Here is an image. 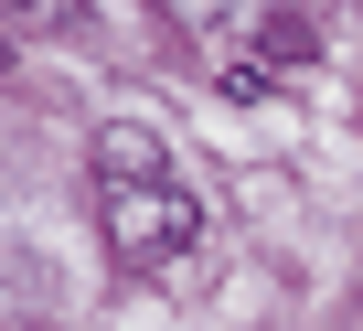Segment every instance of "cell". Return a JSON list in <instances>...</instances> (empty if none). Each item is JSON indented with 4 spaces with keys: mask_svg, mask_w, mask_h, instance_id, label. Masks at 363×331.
<instances>
[{
    "mask_svg": "<svg viewBox=\"0 0 363 331\" xmlns=\"http://www.w3.org/2000/svg\"><path fill=\"white\" fill-rule=\"evenodd\" d=\"M0 11H11V33H22V43H43V33H65V22L86 11V0H0Z\"/></svg>",
    "mask_w": 363,
    "mask_h": 331,
    "instance_id": "obj_3",
    "label": "cell"
},
{
    "mask_svg": "<svg viewBox=\"0 0 363 331\" xmlns=\"http://www.w3.org/2000/svg\"><path fill=\"white\" fill-rule=\"evenodd\" d=\"M299 54H320V33L310 22H267V64H299Z\"/></svg>",
    "mask_w": 363,
    "mask_h": 331,
    "instance_id": "obj_5",
    "label": "cell"
},
{
    "mask_svg": "<svg viewBox=\"0 0 363 331\" xmlns=\"http://www.w3.org/2000/svg\"><path fill=\"white\" fill-rule=\"evenodd\" d=\"M160 11H171V22H182V33H203V43H214V33H225V22H235V0H160Z\"/></svg>",
    "mask_w": 363,
    "mask_h": 331,
    "instance_id": "obj_4",
    "label": "cell"
},
{
    "mask_svg": "<svg viewBox=\"0 0 363 331\" xmlns=\"http://www.w3.org/2000/svg\"><path fill=\"white\" fill-rule=\"evenodd\" d=\"M96 182H171L150 118H107V128H96Z\"/></svg>",
    "mask_w": 363,
    "mask_h": 331,
    "instance_id": "obj_2",
    "label": "cell"
},
{
    "mask_svg": "<svg viewBox=\"0 0 363 331\" xmlns=\"http://www.w3.org/2000/svg\"><path fill=\"white\" fill-rule=\"evenodd\" d=\"M96 225H107L118 267H139V278H171L203 246V203L182 182H96Z\"/></svg>",
    "mask_w": 363,
    "mask_h": 331,
    "instance_id": "obj_1",
    "label": "cell"
}]
</instances>
